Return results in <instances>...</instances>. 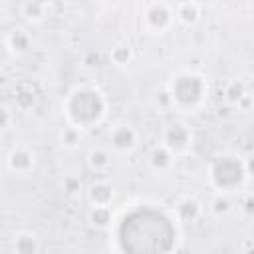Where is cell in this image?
<instances>
[{
    "label": "cell",
    "mask_w": 254,
    "mask_h": 254,
    "mask_svg": "<svg viewBox=\"0 0 254 254\" xmlns=\"http://www.w3.org/2000/svg\"><path fill=\"white\" fill-rule=\"evenodd\" d=\"M192 129L185 123V121H171L163 127L161 131V145L177 159L179 155L189 153V149L192 147Z\"/></svg>",
    "instance_id": "5b68a950"
},
{
    "label": "cell",
    "mask_w": 254,
    "mask_h": 254,
    "mask_svg": "<svg viewBox=\"0 0 254 254\" xmlns=\"http://www.w3.org/2000/svg\"><path fill=\"white\" fill-rule=\"evenodd\" d=\"M173 24H175L173 4L163 2V0H153V2L143 4V8H141L143 32H147L151 36H161V34L169 32Z\"/></svg>",
    "instance_id": "277c9868"
},
{
    "label": "cell",
    "mask_w": 254,
    "mask_h": 254,
    "mask_svg": "<svg viewBox=\"0 0 254 254\" xmlns=\"http://www.w3.org/2000/svg\"><path fill=\"white\" fill-rule=\"evenodd\" d=\"M34 165H36V153L26 145L14 147L6 157V167L16 175H28L34 169Z\"/></svg>",
    "instance_id": "52a82bcc"
},
{
    "label": "cell",
    "mask_w": 254,
    "mask_h": 254,
    "mask_svg": "<svg viewBox=\"0 0 254 254\" xmlns=\"http://www.w3.org/2000/svg\"><path fill=\"white\" fill-rule=\"evenodd\" d=\"M12 250H14V254H38L40 252L38 234L32 230H20L18 234H14Z\"/></svg>",
    "instance_id": "7c38bea8"
},
{
    "label": "cell",
    "mask_w": 254,
    "mask_h": 254,
    "mask_svg": "<svg viewBox=\"0 0 254 254\" xmlns=\"http://www.w3.org/2000/svg\"><path fill=\"white\" fill-rule=\"evenodd\" d=\"M155 101H157V105H161L163 109H169V107H173V103H171V97H169L167 89H161V91H157V97H155Z\"/></svg>",
    "instance_id": "cb8c5ba5"
},
{
    "label": "cell",
    "mask_w": 254,
    "mask_h": 254,
    "mask_svg": "<svg viewBox=\"0 0 254 254\" xmlns=\"http://www.w3.org/2000/svg\"><path fill=\"white\" fill-rule=\"evenodd\" d=\"M87 165L95 173H103L111 167V153L105 147H93L87 151Z\"/></svg>",
    "instance_id": "9a60e30c"
},
{
    "label": "cell",
    "mask_w": 254,
    "mask_h": 254,
    "mask_svg": "<svg viewBox=\"0 0 254 254\" xmlns=\"http://www.w3.org/2000/svg\"><path fill=\"white\" fill-rule=\"evenodd\" d=\"M246 93H248V91H246L244 83H242V81H238V79L228 81V83H226V87H224V97H226V101H228V103H232V105H238V103L244 99V95H246Z\"/></svg>",
    "instance_id": "d6986e66"
},
{
    "label": "cell",
    "mask_w": 254,
    "mask_h": 254,
    "mask_svg": "<svg viewBox=\"0 0 254 254\" xmlns=\"http://www.w3.org/2000/svg\"><path fill=\"white\" fill-rule=\"evenodd\" d=\"M62 185H64L65 194H69V196H75V194H79V190H81V181H79V177H75V175H65Z\"/></svg>",
    "instance_id": "7402d4cb"
},
{
    "label": "cell",
    "mask_w": 254,
    "mask_h": 254,
    "mask_svg": "<svg viewBox=\"0 0 254 254\" xmlns=\"http://www.w3.org/2000/svg\"><path fill=\"white\" fill-rule=\"evenodd\" d=\"M244 214H246V216L252 214V196H250V194H248L246 200H244Z\"/></svg>",
    "instance_id": "d4e9b609"
},
{
    "label": "cell",
    "mask_w": 254,
    "mask_h": 254,
    "mask_svg": "<svg viewBox=\"0 0 254 254\" xmlns=\"http://www.w3.org/2000/svg\"><path fill=\"white\" fill-rule=\"evenodd\" d=\"M175 165V157L159 143L155 145L151 151H149V167L155 171V173H167L171 171V167Z\"/></svg>",
    "instance_id": "5bb4252c"
},
{
    "label": "cell",
    "mask_w": 254,
    "mask_h": 254,
    "mask_svg": "<svg viewBox=\"0 0 254 254\" xmlns=\"http://www.w3.org/2000/svg\"><path fill=\"white\" fill-rule=\"evenodd\" d=\"M250 167L244 165V161L236 155L224 153L210 161L208 165V183L216 192L230 194L242 187V183L248 179Z\"/></svg>",
    "instance_id": "3957f363"
},
{
    "label": "cell",
    "mask_w": 254,
    "mask_h": 254,
    "mask_svg": "<svg viewBox=\"0 0 254 254\" xmlns=\"http://www.w3.org/2000/svg\"><path fill=\"white\" fill-rule=\"evenodd\" d=\"M113 220V212H111V206H91L89 212H87V222L99 230L107 228Z\"/></svg>",
    "instance_id": "ac0fdd59"
},
{
    "label": "cell",
    "mask_w": 254,
    "mask_h": 254,
    "mask_svg": "<svg viewBox=\"0 0 254 254\" xmlns=\"http://www.w3.org/2000/svg\"><path fill=\"white\" fill-rule=\"evenodd\" d=\"M14 103H16V107H18L20 111H28L30 107H34V103H36V93H34V89L28 87V85H22V87L16 91V95H14Z\"/></svg>",
    "instance_id": "ffe728a7"
},
{
    "label": "cell",
    "mask_w": 254,
    "mask_h": 254,
    "mask_svg": "<svg viewBox=\"0 0 254 254\" xmlns=\"http://www.w3.org/2000/svg\"><path fill=\"white\" fill-rule=\"evenodd\" d=\"M173 16L183 26H194L202 16V6L194 0H185L173 4Z\"/></svg>",
    "instance_id": "ba28073f"
},
{
    "label": "cell",
    "mask_w": 254,
    "mask_h": 254,
    "mask_svg": "<svg viewBox=\"0 0 254 254\" xmlns=\"http://www.w3.org/2000/svg\"><path fill=\"white\" fill-rule=\"evenodd\" d=\"M115 196V190H113V185L99 179V181H93L87 189V200L91 206H111V200Z\"/></svg>",
    "instance_id": "9c48e42d"
},
{
    "label": "cell",
    "mask_w": 254,
    "mask_h": 254,
    "mask_svg": "<svg viewBox=\"0 0 254 254\" xmlns=\"http://www.w3.org/2000/svg\"><path fill=\"white\" fill-rule=\"evenodd\" d=\"M175 212H177L181 222H194L202 214V202L194 196H183L175 204Z\"/></svg>",
    "instance_id": "8fae6325"
},
{
    "label": "cell",
    "mask_w": 254,
    "mask_h": 254,
    "mask_svg": "<svg viewBox=\"0 0 254 254\" xmlns=\"http://www.w3.org/2000/svg\"><path fill=\"white\" fill-rule=\"evenodd\" d=\"M206 79L194 71H179L171 77L167 85V93L171 97L173 107L181 111H194L196 107H200L206 97Z\"/></svg>",
    "instance_id": "7a4b0ae2"
},
{
    "label": "cell",
    "mask_w": 254,
    "mask_h": 254,
    "mask_svg": "<svg viewBox=\"0 0 254 254\" xmlns=\"http://www.w3.org/2000/svg\"><path fill=\"white\" fill-rule=\"evenodd\" d=\"M133 58H135L133 48H131L127 42H117V44H113V46L109 48V62H111L113 65H117V67H123V65H127V64H131Z\"/></svg>",
    "instance_id": "2e32d148"
},
{
    "label": "cell",
    "mask_w": 254,
    "mask_h": 254,
    "mask_svg": "<svg viewBox=\"0 0 254 254\" xmlns=\"http://www.w3.org/2000/svg\"><path fill=\"white\" fill-rule=\"evenodd\" d=\"M137 143H139V133L131 123L121 121L109 129V145L113 151L123 153V155L133 153L137 149Z\"/></svg>",
    "instance_id": "8992f818"
},
{
    "label": "cell",
    "mask_w": 254,
    "mask_h": 254,
    "mask_svg": "<svg viewBox=\"0 0 254 254\" xmlns=\"http://www.w3.org/2000/svg\"><path fill=\"white\" fill-rule=\"evenodd\" d=\"M48 8L50 4L48 2H40V0H26L20 4V14L24 16V20L32 26L36 24H42L48 16Z\"/></svg>",
    "instance_id": "4fadbf2b"
},
{
    "label": "cell",
    "mask_w": 254,
    "mask_h": 254,
    "mask_svg": "<svg viewBox=\"0 0 254 254\" xmlns=\"http://www.w3.org/2000/svg\"><path fill=\"white\" fill-rule=\"evenodd\" d=\"M232 198L230 194H224V192H216L210 202H208V212L216 218H222V216H228L232 212Z\"/></svg>",
    "instance_id": "e0dca14e"
},
{
    "label": "cell",
    "mask_w": 254,
    "mask_h": 254,
    "mask_svg": "<svg viewBox=\"0 0 254 254\" xmlns=\"http://www.w3.org/2000/svg\"><path fill=\"white\" fill-rule=\"evenodd\" d=\"M12 125V111L6 105H0V131H6Z\"/></svg>",
    "instance_id": "603a6c76"
},
{
    "label": "cell",
    "mask_w": 254,
    "mask_h": 254,
    "mask_svg": "<svg viewBox=\"0 0 254 254\" xmlns=\"http://www.w3.org/2000/svg\"><path fill=\"white\" fill-rule=\"evenodd\" d=\"M64 111H65L69 127H75L79 131L91 129L105 119L107 97L97 87L81 85V87H75L67 95L64 103Z\"/></svg>",
    "instance_id": "6da1fadb"
},
{
    "label": "cell",
    "mask_w": 254,
    "mask_h": 254,
    "mask_svg": "<svg viewBox=\"0 0 254 254\" xmlns=\"http://www.w3.org/2000/svg\"><path fill=\"white\" fill-rule=\"evenodd\" d=\"M6 48L10 54L14 56H24L30 48H32V36L24 30V28H12L4 40Z\"/></svg>",
    "instance_id": "30bf717a"
},
{
    "label": "cell",
    "mask_w": 254,
    "mask_h": 254,
    "mask_svg": "<svg viewBox=\"0 0 254 254\" xmlns=\"http://www.w3.org/2000/svg\"><path fill=\"white\" fill-rule=\"evenodd\" d=\"M60 141L65 149H75L79 143H81V131L75 129V127H64L62 133H60Z\"/></svg>",
    "instance_id": "44dd1931"
}]
</instances>
